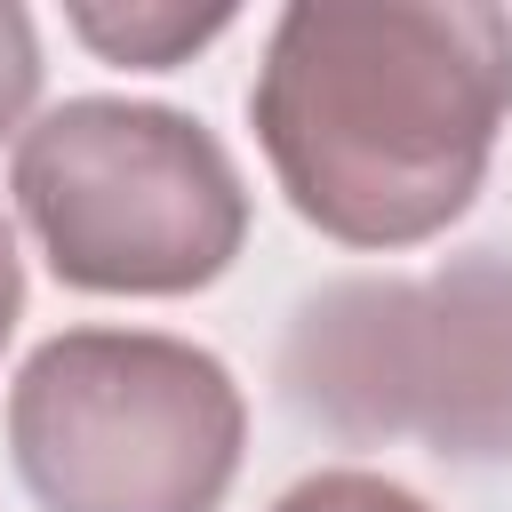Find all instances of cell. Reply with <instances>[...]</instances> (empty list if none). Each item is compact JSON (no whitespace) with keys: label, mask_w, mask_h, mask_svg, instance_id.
<instances>
[{"label":"cell","mask_w":512,"mask_h":512,"mask_svg":"<svg viewBox=\"0 0 512 512\" xmlns=\"http://www.w3.org/2000/svg\"><path fill=\"white\" fill-rule=\"evenodd\" d=\"M64 24H72L104 64L176 72V64H192L208 40L232 32V8H168V0H144V8H72Z\"/></svg>","instance_id":"5b68a950"},{"label":"cell","mask_w":512,"mask_h":512,"mask_svg":"<svg viewBox=\"0 0 512 512\" xmlns=\"http://www.w3.org/2000/svg\"><path fill=\"white\" fill-rule=\"evenodd\" d=\"M272 512H432L416 488L384 480V472H360V464H336V472H312L296 480L288 496H272Z\"/></svg>","instance_id":"8992f818"},{"label":"cell","mask_w":512,"mask_h":512,"mask_svg":"<svg viewBox=\"0 0 512 512\" xmlns=\"http://www.w3.org/2000/svg\"><path fill=\"white\" fill-rule=\"evenodd\" d=\"M272 384L344 448L416 440L448 464H512V256L472 248L312 288L280 328Z\"/></svg>","instance_id":"7a4b0ae2"},{"label":"cell","mask_w":512,"mask_h":512,"mask_svg":"<svg viewBox=\"0 0 512 512\" xmlns=\"http://www.w3.org/2000/svg\"><path fill=\"white\" fill-rule=\"evenodd\" d=\"M288 208L344 248H424L488 184L512 16L488 0H296L248 88Z\"/></svg>","instance_id":"6da1fadb"},{"label":"cell","mask_w":512,"mask_h":512,"mask_svg":"<svg viewBox=\"0 0 512 512\" xmlns=\"http://www.w3.org/2000/svg\"><path fill=\"white\" fill-rule=\"evenodd\" d=\"M16 320H24V256H16V232H8V216H0V352H8Z\"/></svg>","instance_id":"ba28073f"},{"label":"cell","mask_w":512,"mask_h":512,"mask_svg":"<svg viewBox=\"0 0 512 512\" xmlns=\"http://www.w3.org/2000/svg\"><path fill=\"white\" fill-rule=\"evenodd\" d=\"M32 96H40V32L24 8L0 0V136H24Z\"/></svg>","instance_id":"52a82bcc"},{"label":"cell","mask_w":512,"mask_h":512,"mask_svg":"<svg viewBox=\"0 0 512 512\" xmlns=\"http://www.w3.org/2000/svg\"><path fill=\"white\" fill-rule=\"evenodd\" d=\"M16 216L80 296H192L248 248V184L224 136L176 104H48L8 160Z\"/></svg>","instance_id":"3957f363"},{"label":"cell","mask_w":512,"mask_h":512,"mask_svg":"<svg viewBox=\"0 0 512 512\" xmlns=\"http://www.w3.org/2000/svg\"><path fill=\"white\" fill-rule=\"evenodd\" d=\"M240 448V376L192 336L64 328L8 384V456L40 512H224Z\"/></svg>","instance_id":"277c9868"}]
</instances>
